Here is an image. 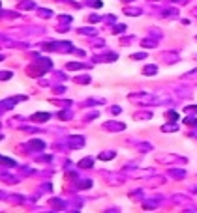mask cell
<instances>
[{
	"label": "cell",
	"instance_id": "1",
	"mask_svg": "<svg viewBox=\"0 0 197 213\" xmlns=\"http://www.w3.org/2000/svg\"><path fill=\"white\" fill-rule=\"evenodd\" d=\"M47 118H49L47 112H45V114H43V112H38V114L34 116V120H36V122H43V120H47Z\"/></svg>",
	"mask_w": 197,
	"mask_h": 213
},
{
	"label": "cell",
	"instance_id": "2",
	"mask_svg": "<svg viewBox=\"0 0 197 213\" xmlns=\"http://www.w3.org/2000/svg\"><path fill=\"white\" fill-rule=\"evenodd\" d=\"M113 155H115V153H113V152H107V153H105V152H103V153L100 155V159H103V161H105V159H111V157H113Z\"/></svg>",
	"mask_w": 197,
	"mask_h": 213
},
{
	"label": "cell",
	"instance_id": "3",
	"mask_svg": "<svg viewBox=\"0 0 197 213\" xmlns=\"http://www.w3.org/2000/svg\"><path fill=\"white\" fill-rule=\"evenodd\" d=\"M81 166H92V159H83Z\"/></svg>",
	"mask_w": 197,
	"mask_h": 213
},
{
	"label": "cell",
	"instance_id": "4",
	"mask_svg": "<svg viewBox=\"0 0 197 213\" xmlns=\"http://www.w3.org/2000/svg\"><path fill=\"white\" fill-rule=\"evenodd\" d=\"M145 73H146V75H154V73H156V67H154V66H152V67H146Z\"/></svg>",
	"mask_w": 197,
	"mask_h": 213
},
{
	"label": "cell",
	"instance_id": "5",
	"mask_svg": "<svg viewBox=\"0 0 197 213\" xmlns=\"http://www.w3.org/2000/svg\"><path fill=\"white\" fill-rule=\"evenodd\" d=\"M169 120H177V112H169Z\"/></svg>",
	"mask_w": 197,
	"mask_h": 213
}]
</instances>
